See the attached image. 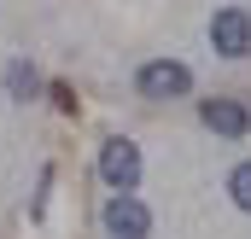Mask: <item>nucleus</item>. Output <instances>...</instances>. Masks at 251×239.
<instances>
[{
  "label": "nucleus",
  "instance_id": "obj_1",
  "mask_svg": "<svg viewBox=\"0 0 251 239\" xmlns=\"http://www.w3.org/2000/svg\"><path fill=\"white\" fill-rule=\"evenodd\" d=\"M134 88H140V99H181V94H193V70L181 59H152L134 70Z\"/></svg>",
  "mask_w": 251,
  "mask_h": 239
},
{
  "label": "nucleus",
  "instance_id": "obj_2",
  "mask_svg": "<svg viewBox=\"0 0 251 239\" xmlns=\"http://www.w3.org/2000/svg\"><path fill=\"white\" fill-rule=\"evenodd\" d=\"M100 228H105V239H146L152 234V210L134 192H111L105 210H100Z\"/></svg>",
  "mask_w": 251,
  "mask_h": 239
},
{
  "label": "nucleus",
  "instance_id": "obj_3",
  "mask_svg": "<svg viewBox=\"0 0 251 239\" xmlns=\"http://www.w3.org/2000/svg\"><path fill=\"white\" fill-rule=\"evenodd\" d=\"M210 47L222 59H251V12L246 6H216L210 18Z\"/></svg>",
  "mask_w": 251,
  "mask_h": 239
},
{
  "label": "nucleus",
  "instance_id": "obj_4",
  "mask_svg": "<svg viewBox=\"0 0 251 239\" xmlns=\"http://www.w3.org/2000/svg\"><path fill=\"white\" fill-rule=\"evenodd\" d=\"M100 181L111 192H134L140 187V146L134 140H105L100 146Z\"/></svg>",
  "mask_w": 251,
  "mask_h": 239
},
{
  "label": "nucleus",
  "instance_id": "obj_5",
  "mask_svg": "<svg viewBox=\"0 0 251 239\" xmlns=\"http://www.w3.org/2000/svg\"><path fill=\"white\" fill-rule=\"evenodd\" d=\"M199 117H204L210 134H228V140L251 134V105H240V99H204V105H199Z\"/></svg>",
  "mask_w": 251,
  "mask_h": 239
},
{
  "label": "nucleus",
  "instance_id": "obj_6",
  "mask_svg": "<svg viewBox=\"0 0 251 239\" xmlns=\"http://www.w3.org/2000/svg\"><path fill=\"white\" fill-rule=\"evenodd\" d=\"M6 88H12V99H35L41 76H35V70H29L24 59H12V64H6Z\"/></svg>",
  "mask_w": 251,
  "mask_h": 239
},
{
  "label": "nucleus",
  "instance_id": "obj_7",
  "mask_svg": "<svg viewBox=\"0 0 251 239\" xmlns=\"http://www.w3.org/2000/svg\"><path fill=\"white\" fill-rule=\"evenodd\" d=\"M228 198H234V204L251 216V164H240V169L228 175Z\"/></svg>",
  "mask_w": 251,
  "mask_h": 239
}]
</instances>
